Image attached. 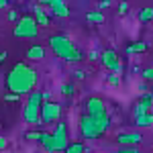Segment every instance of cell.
Wrapping results in <instances>:
<instances>
[{"instance_id":"16","label":"cell","mask_w":153,"mask_h":153,"mask_svg":"<svg viewBox=\"0 0 153 153\" xmlns=\"http://www.w3.org/2000/svg\"><path fill=\"white\" fill-rule=\"evenodd\" d=\"M41 147L45 149V153H57L55 141H53V135H51V133H45V137H43V141H41Z\"/></svg>"},{"instance_id":"35","label":"cell","mask_w":153,"mask_h":153,"mask_svg":"<svg viewBox=\"0 0 153 153\" xmlns=\"http://www.w3.org/2000/svg\"><path fill=\"white\" fill-rule=\"evenodd\" d=\"M2 8H8V0H0V10Z\"/></svg>"},{"instance_id":"31","label":"cell","mask_w":153,"mask_h":153,"mask_svg":"<svg viewBox=\"0 0 153 153\" xmlns=\"http://www.w3.org/2000/svg\"><path fill=\"white\" fill-rule=\"evenodd\" d=\"M6 147H8V141H6V137H2V135H0V151H4Z\"/></svg>"},{"instance_id":"21","label":"cell","mask_w":153,"mask_h":153,"mask_svg":"<svg viewBox=\"0 0 153 153\" xmlns=\"http://www.w3.org/2000/svg\"><path fill=\"white\" fill-rule=\"evenodd\" d=\"M63 153H86V145L82 141H76V143H70L68 147H65V151Z\"/></svg>"},{"instance_id":"37","label":"cell","mask_w":153,"mask_h":153,"mask_svg":"<svg viewBox=\"0 0 153 153\" xmlns=\"http://www.w3.org/2000/svg\"><path fill=\"white\" fill-rule=\"evenodd\" d=\"M0 131H2V118H0Z\"/></svg>"},{"instance_id":"9","label":"cell","mask_w":153,"mask_h":153,"mask_svg":"<svg viewBox=\"0 0 153 153\" xmlns=\"http://www.w3.org/2000/svg\"><path fill=\"white\" fill-rule=\"evenodd\" d=\"M51 135H53V141H55V149H57V151H65V147L70 145V137H68V127H65V123L57 120V123H55V129L51 131Z\"/></svg>"},{"instance_id":"30","label":"cell","mask_w":153,"mask_h":153,"mask_svg":"<svg viewBox=\"0 0 153 153\" xmlns=\"http://www.w3.org/2000/svg\"><path fill=\"white\" fill-rule=\"evenodd\" d=\"M19 19H21V16H19V12H16V10H10V12H8V21H12V23H16Z\"/></svg>"},{"instance_id":"18","label":"cell","mask_w":153,"mask_h":153,"mask_svg":"<svg viewBox=\"0 0 153 153\" xmlns=\"http://www.w3.org/2000/svg\"><path fill=\"white\" fill-rule=\"evenodd\" d=\"M135 125L137 127H153V114L151 112H145V114L135 117Z\"/></svg>"},{"instance_id":"24","label":"cell","mask_w":153,"mask_h":153,"mask_svg":"<svg viewBox=\"0 0 153 153\" xmlns=\"http://www.w3.org/2000/svg\"><path fill=\"white\" fill-rule=\"evenodd\" d=\"M19 98H21V94H16V92H10V90L4 94V100H6V102H19Z\"/></svg>"},{"instance_id":"32","label":"cell","mask_w":153,"mask_h":153,"mask_svg":"<svg viewBox=\"0 0 153 153\" xmlns=\"http://www.w3.org/2000/svg\"><path fill=\"white\" fill-rule=\"evenodd\" d=\"M53 2H57V0H37V4H41V6H51Z\"/></svg>"},{"instance_id":"29","label":"cell","mask_w":153,"mask_h":153,"mask_svg":"<svg viewBox=\"0 0 153 153\" xmlns=\"http://www.w3.org/2000/svg\"><path fill=\"white\" fill-rule=\"evenodd\" d=\"M74 78H76V80H86V71L84 70H76L74 71Z\"/></svg>"},{"instance_id":"2","label":"cell","mask_w":153,"mask_h":153,"mask_svg":"<svg viewBox=\"0 0 153 153\" xmlns=\"http://www.w3.org/2000/svg\"><path fill=\"white\" fill-rule=\"evenodd\" d=\"M49 49L53 51L55 57L63 59L68 63H78V61H82L86 57L84 51L68 35H51L49 37Z\"/></svg>"},{"instance_id":"38","label":"cell","mask_w":153,"mask_h":153,"mask_svg":"<svg viewBox=\"0 0 153 153\" xmlns=\"http://www.w3.org/2000/svg\"><path fill=\"white\" fill-rule=\"evenodd\" d=\"M80 2H88V0H80Z\"/></svg>"},{"instance_id":"7","label":"cell","mask_w":153,"mask_h":153,"mask_svg":"<svg viewBox=\"0 0 153 153\" xmlns=\"http://www.w3.org/2000/svg\"><path fill=\"white\" fill-rule=\"evenodd\" d=\"M100 61L108 71H114V74H123V61L114 49H104L100 53Z\"/></svg>"},{"instance_id":"11","label":"cell","mask_w":153,"mask_h":153,"mask_svg":"<svg viewBox=\"0 0 153 153\" xmlns=\"http://www.w3.org/2000/svg\"><path fill=\"white\" fill-rule=\"evenodd\" d=\"M47 14L53 19H68L70 16V8H68V4L63 2V0H57V2H53L51 6H49V10H47Z\"/></svg>"},{"instance_id":"10","label":"cell","mask_w":153,"mask_h":153,"mask_svg":"<svg viewBox=\"0 0 153 153\" xmlns=\"http://www.w3.org/2000/svg\"><path fill=\"white\" fill-rule=\"evenodd\" d=\"M143 141V135L139 131H133V133H118L117 135V143L120 147H135Z\"/></svg>"},{"instance_id":"8","label":"cell","mask_w":153,"mask_h":153,"mask_svg":"<svg viewBox=\"0 0 153 153\" xmlns=\"http://www.w3.org/2000/svg\"><path fill=\"white\" fill-rule=\"evenodd\" d=\"M86 114H90L94 118L108 117V106H106V102L100 96H90L86 100Z\"/></svg>"},{"instance_id":"34","label":"cell","mask_w":153,"mask_h":153,"mask_svg":"<svg viewBox=\"0 0 153 153\" xmlns=\"http://www.w3.org/2000/svg\"><path fill=\"white\" fill-rule=\"evenodd\" d=\"M8 61V51H0V63H6Z\"/></svg>"},{"instance_id":"17","label":"cell","mask_w":153,"mask_h":153,"mask_svg":"<svg viewBox=\"0 0 153 153\" xmlns=\"http://www.w3.org/2000/svg\"><path fill=\"white\" fill-rule=\"evenodd\" d=\"M86 23H90V25H102V23H104V14H102L100 10L86 12Z\"/></svg>"},{"instance_id":"15","label":"cell","mask_w":153,"mask_h":153,"mask_svg":"<svg viewBox=\"0 0 153 153\" xmlns=\"http://www.w3.org/2000/svg\"><path fill=\"white\" fill-rule=\"evenodd\" d=\"M149 108H153V102H147V100H139L135 108H133V118L139 117V114H145V112H149Z\"/></svg>"},{"instance_id":"1","label":"cell","mask_w":153,"mask_h":153,"mask_svg":"<svg viewBox=\"0 0 153 153\" xmlns=\"http://www.w3.org/2000/svg\"><path fill=\"white\" fill-rule=\"evenodd\" d=\"M35 86H37V71L31 63L19 61L12 65V70L6 76V90L25 96L29 92H33Z\"/></svg>"},{"instance_id":"12","label":"cell","mask_w":153,"mask_h":153,"mask_svg":"<svg viewBox=\"0 0 153 153\" xmlns=\"http://www.w3.org/2000/svg\"><path fill=\"white\" fill-rule=\"evenodd\" d=\"M33 16L37 19L39 27H49V23H51V16L47 14V8L41 6V4H35L33 6Z\"/></svg>"},{"instance_id":"6","label":"cell","mask_w":153,"mask_h":153,"mask_svg":"<svg viewBox=\"0 0 153 153\" xmlns=\"http://www.w3.org/2000/svg\"><path fill=\"white\" fill-rule=\"evenodd\" d=\"M59 118H61V104L53 102V100H43V104H41V123L53 125Z\"/></svg>"},{"instance_id":"26","label":"cell","mask_w":153,"mask_h":153,"mask_svg":"<svg viewBox=\"0 0 153 153\" xmlns=\"http://www.w3.org/2000/svg\"><path fill=\"white\" fill-rule=\"evenodd\" d=\"M114 153H141V151H139V145H135V147H120Z\"/></svg>"},{"instance_id":"20","label":"cell","mask_w":153,"mask_h":153,"mask_svg":"<svg viewBox=\"0 0 153 153\" xmlns=\"http://www.w3.org/2000/svg\"><path fill=\"white\" fill-rule=\"evenodd\" d=\"M139 21L141 23H153V6H145L139 10Z\"/></svg>"},{"instance_id":"4","label":"cell","mask_w":153,"mask_h":153,"mask_svg":"<svg viewBox=\"0 0 153 153\" xmlns=\"http://www.w3.org/2000/svg\"><path fill=\"white\" fill-rule=\"evenodd\" d=\"M27 96H29V98H27V104H25V110H23V120L27 125H37V123H41L43 92L33 90V92H29Z\"/></svg>"},{"instance_id":"33","label":"cell","mask_w":153,"mask_h":153,"mask_svg":"<svg viewBox=\"0 0 153 153\" xmlns=\"http://www.w3.org/2000/svg\"><path fill=\"white\" fill-rule=\"evenodd\" d=\"M108 6H110V2H108V0H100V2H98V10H102V8H108Z\"/></svg>"},{"instance_id":"23","label":"cell","mask_w":153,"mask_h":153,"mask_svg":"<svg viewBox=\"0 0 153 153\" xmlns=\"http://www.w3.org/2000/svg\"><path fill=\"white\" fill-rule=\"evenodd\" d=\"M106 84H108L110 88H117V86H120V74H114V71H110V74L106 76Z\"/></svg>"},{"instance_id":"14","label":"cell","mask_w":153,"mask_h":153,"mask_svg":"<svg viewBox=\"0 0 153 153\" xmlns=\"http://www.w3.org/2000/svg\"><path fill=\"white\" fill-rule=\"evenodd\" d=\"M149 49V43L147 41H135V43H131V45H127V53H145Z\"/></svg>"},{"instance_id":"36","label":"cell","mask_w":153,"mask_h":153,"mask_svg":"<svg viewBox=\"0 0 153 153\" xmlns=\"http://www.w3.org/2000/svg\"><path fill=\"white\" fill-rule=\"evenodd\" d=\"M43 100H51V92L45 90V92H43Z\"/></svg>"},{"instance_id":"19","label":"cell","mask_w":153,"mask_h":153,"mask_svg":"<svg viewBox=\"0 0 153 153\" xmlns=\"http://www.w3.org/2000/svg\"><path fill=\"white\" fill-rule=\"evenodd\" d=\"M45 133H47V131H27V133H25V139H27V141L41 143V141H43V137H45Z\"/></svg>"},{"instance_id":"22","label":"cell","mask_w":153,"mask_h":153,"mask_svg":"<svg viewBox=\"0 0 153 153\" xmlns=\"http://www.w3.org/2000/svg\"><path fill=\"white\" fill-rule=\"evenodd\" d=\"M59 92H61V96H65V98H71V96L76 94V86L71 82H65V84H61Z\"/></svg>"},{"instance_id":"5","label":"cell","mask_w":153,"mask_h":153,"mask_svg":"<svg viewBox=\"0 0 153 153\" xmlns=\"http://www.w3.org/2000/svg\"><path fill=\"white\" fill-rule=\"evenodd\" d=\"M12 35L16 39H35L39 35V23L33 14H23L14 27H12Z\"/></svg>"},{"instance_id":"13","label":"cell","mask_w":153,"mask_h":153,"mask_svg":"<svg viewBox=\"0 0 153 153\" xmlns=\"http://www.w3.org/2000/svg\"><path fill=\"white\" fill-rule=\"evenodd\" d=\"M45 47L43 45H31V47L27 49V53H25V57L29 59V61H41V59H45Z\"/></svg>"},{"instance_id":"28","label":"cell","mask_w":153,"mask_h":153,"mask_svg":"<svg viewBox=\"0 0 153 153\" xmlns=\"http://www.w3.org/2000/svg\"><path fill=\"white\" fill-rule=\"evenodd\" d=\"M127 12H129V4H127V2H125V0H123V2H120V4H118V14H123V16H125V14H127Z\"/></svg>"},{"instance_id":"39","label":"cell","mask_w":153,"mask_h":153,"mask_svg":"<svg viewBox=\"0 0 153 153\" xmlns=\"http://www.w3.org/2000/svg\"><path fill=\"white\" fill-rule=\"evenodd\" d=\"M86 153H92V151H86Z\"/></svg>"},{"instance_id":"27","label":"cell","mask_w":153,"mask_h":153,"mask_svg":"<svg viewBox=\"0 0 153 153\" xmlns=\"http://www.w3.org/2000/svg\"><path fill=\"white\" fill-rule=\"evenodd\" d=\"M100 53H102V51H90V53H88V59H90V61H100Z\"/></svg>"},{"instance_id":"3","label":"cell","mask_w":153,"mask_h":153,"mask_svg":"<svg viewBox=\"0 0 153 153\" xmlns=\"http://www.w3.org/2000/svg\"><path fill=\"white\" fill-rule=\"evenodd\" d=\"M78 129H80V137L82 139H88V141L90 139H100L106 131L110 129V117L94 118V117H90V114H84L80 118Z\"/></svg>"},{"instance_id":"25","label":"cell","mask_w":153,"mask_h":153,"mask_svg":"<svg viewBox=\"0 0 153 153\" xmlns=\"http://www.w3.org/2000/svg\"><path fill=\"white\" fill-rule=\"evenodd\" d=\"M141 76L145 78V82H153V65L151 68H145V70L141 71Z\"/></svg>"}]
</instances>
